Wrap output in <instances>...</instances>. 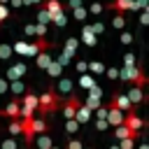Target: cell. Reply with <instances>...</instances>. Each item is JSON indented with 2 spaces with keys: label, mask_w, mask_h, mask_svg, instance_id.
<instances>
[{
  "label": "cell",
  "mask_w": 149,
  "mask_h": 149,
  "mask_svg": "<svg viewBox=\"0 0 149 149\" xmlns=\"http://www.w3.org/2000/svg\"><path fill=\"white\" fill-rule=\"evenodd\" d=\"M74 68H77V72L81 74V72H86V61H77L74 63Z\"/></svg>",
  "instance_id": "43"
},
{
  "label": "cell",
  "mask_w": 149,
  "mask_h": 149,
  "mask_svg": "<svg viewBox=\"0 0 149 149\" xmlns=\"http://www.w3.org/2000/svg\"><path fill=\"white\" fill-rule=\"evenodd\" d=\"M0 5H7V0H0Z\"/></svg>",
  "instance_id": "51"
},
{
  "label": "cell",
  "mask_w": 149,
  "mask_h": 149,
  "mask_svg": "<svg viewBox=\"0 0 149 149\" xmlns=\"http://www.w3.org/2000/svg\"><path fill=\"white\" fill-rule=\"evenodd\" d=\"M26 47H28V42H23V40H19V42H14V44H12V54H19V56H26Z\"/></svg>",
  "instance_id": "27"
},
{
  "label": "cell",
  "mask_w": 149,
  "mask_h": 149,
  "mask_svg": "<svg viewBox=\"0 0 149 149\" xmlns=\"http://www.w3.org/2000/svg\"><path fill=\"white\" fill-rule=\"evenodd\" d=\"M12 58V44L0 42V61H9Z\"/></svg>",
  "instance_id": "26"
},
{
  "label": "cell",
  "mask_w": 149,
  "mask_h": 149,
  "mask_svg": "<svg viewBox=\"0 0 149 149\" xmlns=\"http://www.w3.org/2000/svg\"><path fill=\"white\" fill-rule=\"evenodd\" d=\"M119 79H123V81H130V84H135V86H147V77H144V72H142V68L140 65H123L121 70H119Z\"/></svg>",
  "instance_id": "2"
},
{
  "label": "cell",
  "mask_w": 149,
  "mask_h": 149,
  "mask_svg": "<svg viewBox=\"0 0 149 149\" xmlns=\"http://www.w3.org/2000/svg\"><path fill=\"white\" fill-rule=\"evenodd\" d=\"M0 149H19V140L16 137H2L0 140Z\"/></svg>",
  "instance_id": "24"
},
{
  "label": "cell",
  "mask_w": 149,
  "mask_h": 149,
  "mask_svg": "<svg viewBox=\"0 0 149 149\" xmlns=\"http://www.w3.org/2000/svg\"><path fill=\"white\" fill-rule=\"evenodd\" d=\"M9 2H12V7H14V9H19V7L23 5V0H9Z\"/></svg>",
  "instance_id": "48"
},
{
  "label": "cell",
  "mask_w": 149,
  "mask_h": 149,
  "mask_svg": "<svg viewBox=\"0 0 149 149\" xmlns=\"http://www.w3.org/2000/svg\"><path fill=\"white\" fill-rule=\"evenodd\" d=\"M7 16H9L7 5H0V23H5V21H7Z\"/></svg>",
  "instance_id": "40"
},
{
  "label": "cell",
  "mask_w": 149,
  "mask_h": 149,
  "mask_svg": "<svg viewBox=\"0 0 149 149\" xmlns=\"http://www.w3.org/2000/svg\"><path fill=\"white\" fill-rule=\"evenodd\" d=\"M119 149H135V137H123V140H119Z\"/></svg>",
  "instance_id": "32"
},
{
  "label": "cell",
  "mask_w": 149,
  "mask_h": 149,
  "mask_svg": "<svg viewBox=\"0 0 149 149\" xmlns=\"http://www.w3.org/2000/svg\"><path fill=\"white\" fill-rule=\"evenodd\" d=\"M56 93L61 95V98H65V95H70V93H74V79L72 77H58V84H56Z\"/></svg>",
  "instance_id": "4"
},
{
  "label": "cell",
  "mask_w": 149,
  "mask_h": 149,
  "mask_svg": "<svg viewBox=\"0 0 149 149\" xmlns=\"http://www.w3.org/2000/svg\"><path fill=\"white\" fill-rule=\"evenodd\" d=\"M79 5H81V0H68V9H74Z\"/></svg>",
  "instance_id": "47"
},
{
  "label": "cell",
  "mask_w": 149,
  "mask_h": 149,
  "mask_svg": "<svg viewBox=\"0 0 149 149\" xmlns=\"http://www.w3.org/2000/svg\"><path fill=\"white\" fill-rule=\"evenodd\" d=\"M61 102H63V98L56 93L54 86H49L42 95H37V109H40V114H54L61 107Z\"/></svg>",
  "instance_id": "1"
},
{
  "label": "cell",
  "mask_w": 149,
  "mask_h": 149,
  "mask_svg": "<svg viewBox=\"0 0 149 149\" xmlns=\"http://www.w3.org/2000/svg\"><path fill=\"white\" fill-rule=\"evenodd\" d=\"M133 42V35L128 30H121V44H130Z\"/></svg>",
  "instance_id": "39"
},
{
  "label": "cell",
  "mask_w": 149,
  "mask_h": 149,
  "mask_svg": "<svg viewBox=\"0 0 149 149\" xmlns=\"http://www.w3.org/2000/svg\"><path fill=\"white\" fill-rule=\"evenodd\" d=\"M109 105H114L116 109H121V112H130V109H135L133 105H130V100H128V95L126 93H121V91H116L114 95H112V102Z\"/></svg>",
  "instance_id": "5"
},
{
  "label": "cell",
  "mask_w": 149,
  "mask_h": 149,
  "mask_svg": "<svg viewBox=\"0 0 149 149\" xmlns=\"http://www.w3.org/2000/svg\"><path fill=\"white\" fill-rule=\"evenodd\" d=\"M147 21H149V12H147V9H142V14H140V23H142V26H147Z\"/></svg>",
  "instance_id": "46"
},
{
  "label": "cell",
  "mask_w": 149,
  "mask_h": 149,
  "mask_svg": "<svg viewBox=\"0 0 149 149\" xmlns=\"http://www.w3.org/2000/svg\"><path fill=\"white\" fill-rule=\"evenodd\" d=\"M86 70H91L93 74H102L105 72V65L100 61H91V63H86Z\"/></svg>",
  "instance_id": "25"
},
{
  "label": "cell",
  "mask_w": 149,
  "mask_h": 149,
  "mask_svg": "<svg viewBox=\"0 0 149 149\" xmlns=\"http://www.w3.org/2000/svg\"><path fill=\"white\" fill-rule=\"evenodd\" d=\"M123 126H126V128H130V130H142L144 121L135 114V109H130V112H123Z\"/></svg>",
  "instance_id": "6"
},
{
  "label": "cell",
  "mask_w": 149,
  "mask_h": 149,
  "mask_svg": "<svg viewBox=\"0 0 149 149\" xmlns=\"http://www.w3.org/2000/svg\"><path fill=\"white\" fill-rule=\"evenodd\" d=\"M105 74H107V79H112V81L119 79V70H116V68H105Z\"/></svg>",
  "instance_id": "36"
},
{
  "label": "cell",
  "mask_w": 149,
  "mask_h": 149,
  "mask_svg": "<svg viewBox=\"0 0 149 149\" xmlns=\"http://www.w3.org/2000/svg\"><path fill=\"white\" fill-rule=\"evenodd\" d=\"M51 23H54L56 28H63V26L68 23V16H65L63 12H61V14H54V16H51Z\"/></svg>",
  "instance_id": "28"
},
{
  "label": "cell",
  "mask_w": 149,
  "mask_h": 149,
  "mask_svg": "<svg viewBox=\"0 0 149 149\" xmlns=\"http://www.w3.org/2000/svg\"><path fill=\"white\" fill-rule=\"evenodd\" d=\"M93 84H95L93 74H86V72H81V77H79V86H81L84 91H88V88H91Z\"/></svg>",
  "instance_id": "23"
},
{
  "label": "cell",
  "mask_w": 149,
  "mask_h": 149,
  "mask_svg": "<svg viewBox=\"0 0 149 149\" xmlns=\"http://www.w3.org/2000/svg\"><path fill=\"white\" fill-rule=\"evenodd\" d=\"M105 121L114 128V126H119V123H123V112L121 109H116L114 105H109V109H107V116H105Z\"/></svg>",
  "instance_id": "9"
},
{
  "label": "cell",
  "mask_w": 149,
  "mask_h": 149,
  "mask_svg": "<svg viewBox=\"0 0 149 149\" xmlns=\"http://www.w3.org/2000/svg\"><path fill=\"white\" fill-rule=\"evenodd\" d=\"M81 40H84L86 47H95L98 44V35L93 33V28L88 23H84V28H81Z\"/></svg>",
  "instance_id": "11"
},
{
  "label": "cell",
  "mask_w": 149,
  "mask_h": 149,
  "mask_svg": "<svg viewBox=\"0 0 149 149\" xmlns=\"http://www.w3.org/2000/svg\"><path fill=\"white\" fill-rule=\"evenodd\" d=\"M95 128H98V130H105V128H109V123H107L105 119H98V121H95Z\"/></svg>",
  "instance_id": "44"
},
{
  "label": "cell",
  "mask_w": 149,
  "mask_h": 149,
  "mask_svg": "<svg viewBox=\"0 0 149 149\" xmlns=\"http://www.w3.org/2000/svg\"><path fill=\"white\" fill-rule=\"evenodd\" d=\"M102 9H105V5H100V2H93V5H88V7H86V12H88V14H100Z\"/></svg>",
  "instance_id": "34"
},
{
  "label": "cell",
  "mask_w": 149,
  "mask_h": 149,
  "mask_svg": "<svg viewBox=\"0 0 149 149\" xmlns=\"http://www.w3.org/2000/svg\"><path fill=\"white\" fill-rule=\"evenodd\" d=\"M19 109H21L19 98H12V100L7 102V107L2 109V114H5V116H9V119H19Z\"/></svg>",
  "instance_id": "12"
},
{
  "label": "cell",
  "mask_w": 149,
  "mask_h": 149,
  "mask_svg": "<svg viewBox=\"0 0 149 149\" xmlns=\"http://www.w3.org/2000/svg\"><path fill=\"white\" fill-rule=\"evenodd\" d=\"M137 149H149V147H147V144H140V147H137Z\"/></svg>",
  "instance_id": "50"
},
{
  "label": "cell",
  "mask_w": 149,
  "mask_h": 149,
  "mask_svg": "<svg viewBox=\"0 0 149 149\" xmlns=\"http://www.w3.org/2000/svg\"><path fill=\"white\" fill-rule=\"evenodd\" d=\"M7 133L9 137H21V119H12L7 126Z\"/></svg>",
  "instance_id": "19"
},
{
  "label": "cell",
  "mask_w": 149,
  "mask_h": 149,
  "mask_svg": "<svg viewBox=\"0 0 149 149\" xmlns=\"http://www.w3.org/2000/svg\"><path fill=\"white\" fill-rule=\"evenodd\" d=\"M114 128H116V130H114V135H116L119 140H123V137H135V140H137V137H140V133H142V130H130V128H126L123 123H119V126H114Z\"/></svg>",
  "instance_id": "14"
},
{
  "label": "cell",
  "mask_w": 149,
  "mask_h": 149,
  "mask_svg": "<svg viewBox=\"0 0 149 149\" xmlns=\"http://www.w3.org/2000/svg\"><path fill=\"white\" fill-rule=\"evenodd\" d=\"M74 121H77L79 126H81V123H88V121H91V109H88V107H86L84 102H81V105L77 107V112H74Z\"/></svg>",
  "instance_id": "13"
},
{
  "label": "cell",
  "mask_w": 149,
  "mask_h": 149,
  "mask_svg": "<svg viewBox=\"0 0 149 149\" xmlns=\"http://www.w3.org/2000/svg\"><path fill=\"white\" fill-rule=\"evenodd\" d=\"M49 149H58V147H56V144H51V147H49Z\"/></svg>",
  "instance_id": "52"
},
{
  "label": "cell",
  "mask_w": 149,
  "mask_h": 149,
  "mask_svg": "<svg viewBox=\"0 0 149 149\" xmlns=\"http://www.w3.org/2000/svg\"><path fill=\"white\" fill-rule=\"evenodd\" d=\"M54 61H56L61 68H65V65H70V61H72V58H70V56H65V54H61V56H56Z\"/></svg>",
  "instance_id": "35"
},
{
  "label": "cell",
  "mask_w": 149,
  "mask_h": 149,
  "mask_svg": "<svg viewBox=\"0 0 149 149\" xmlns=\"http://www.w3.org/2000/svg\"><path fill=\"white\" fill-rule=\"evenodd\" d=\"M91 28H93V33H95V35H100V33H105V23H102V21H95V23H93Z\"/></svg>",
  "instance_id": "38"
},
{
  "label": "cell",
  "mask_w": 149,
  "mask_h": 149,
  "mask_svg": "<svg viewBox=\"0 0 149 149\" xmlns=\"http://www.w3.org/2000/svg\"><path fill=\"white\" fill-rule=\"evenodd\" d=\"M51 58H54V56H51L47 49H44V51H40V54H37V68H40V70H44V68L51 63Z\"/></svg>",
  "instance_id": "20"
},
{
  "label": "cell",
  "mask_w": 149,
  "mask_h": 149,
  "mask_svg": "<svg viewBox=\"0 0 149 149\" xmlns=\"http://www.w3.org/2000/svg\"><path fill=\"white\" fill-rule=\"evenodd\" d=\"M35 35H37V37H44V35H47V26H44V23H35Z\"/></svg>",
  "instance_id": "37"
},
{
  "label": "cell",
  "mask_w": 149,
  "mask_h": 149,
  "mask_svg": "<svg viewBox=\"0 0 149 149\" xmlns=\"http://www.w3.org/2000/svg\"><path fill=\"white\" fill-rule=\"evenodd\" d=\"M23 91H26V86H23V81H21V79H12V81H9L7 93H12L14 98H21V95H23Z\"/></svg>",
  "instance_id": "16"
},
{
  "label": "cell",
  "mask_w": 149,
  "mask_h": 149,
  "mask_svg": "<svg viewBox=\"0 0 149 149\" xmlns=\"http://www.w3.org/2000/svg\"><path fill=\"white\" fill-rule=\"evenodd\" d=\"M112 26H114L116 30H123V28H126V19H123V14H119V12H116V14H114V19H112Z\"/></svg>",
  "instance_id": "29"
},
{
  "label": "cell",
  "mask_w": 149,
  "mask_h": 149,
  "mask_svg": "<svg viewBox=\"0 0 149 149\" xmlns=\"http://www.w3.org/2000/svg\"><path fill=\"white\" fill-rule=\"evenodd\" d=\"M77 47H79V40H77V37H68V40H65V47H63V54L72 58L74 51H77Z\"/></svg>",
  "instance_id": "17"
},
{
  "label": "cell",
  "mask_w": 149,
  "mask_h": 149,
  "mask_svg": "<svg viewBox=\"0 0 149 149\" xmlns=\"http://www.w3.org/2000/svg\"><path fill=\"white\" fill-rule=\"evenodd\" d=\"M37 23H44V26H47V23H51V14H49L44 7L37 12Z\"/></svg>",
  "instance_id": "30"
},
{
  "label": "cell",
  "mask_w": 149,
  "mask_h": 149,
  "mask_svg": "<svg viewBox=\"0 0 149 149\" xmlns=\"http://www.w3.org/2000/svg\"><path fill=\"white\" fill-rule=\"evenodd\" d=\"M72 14H74V19H77V21H86V14H88V12H86V7H81V5H79V7H74V9H72Z\"/></svg>",
  "instance_id": "31"
},
{
  "label": "cell",
  "mask_w": 149,
  "mask_h": 149,
  "mask_svg": "<svg viewBox=\"0 0 149 149\" xmlns=\"http://www.w3.org/2000/svg\"><path fill=\"white\" fill-rule=\"evenodd\" d=\"M26 149H33V147H26Z\"/></svg>",
  "instance_id": "54"
},
{
  "label": "cell",
  "mask_w": 149,
  "mask_h": 149,
  "mask_svg": "<svg viewBox=\"0 0 149 149\" xmlns=\"http://www.w3.org/2000/svg\"><path fill=\"white\" fill-rule=\"evenodd\" d=\"M23 2H26V5H40L42 0H23Z\"/></svg>",
  "instance_id": "49"
},
{
  "label": "cell",
  "mask_w": 149,
  "mask_h": 149,
  "mask_svg": "<svg viewBox=\"0 0 149 149\" xmlns=\"http://www.w3.org/2000/svg\"><path fill=\"white\" fill-rule=\"evenodd\" d=\"M35 137H37V140H33V142H37V149H49V147L54 144V140H51L49 130H44V133H37Z\"/></svg>",
  "instance_id": "15"
},
{
  "label": "cell",
  "mask_w": 149,
  "mask_h": 149,
  "mask_svg": "<svg viewBox=\"0 0 149 149\" xmlns=\"http://www.w3.org/2000/svg\"><path fill=\"white\" fill-rule=\"evenodd\" d=\"M23 33H26L28 37H33V35H35V23H28V26L23 28Z\"/></svg>",
  "instance_id": "42"
},
{
  "label": "cell",
  "mask_w": 149,
  "mask_h": 149,
  "mask_svg": "<svg viewBox=\"0 0 149 149\" xmlns=\"http://www.w3.org/2000/svg\"><path fill=\"white\" fill-rule=\"evenodd\" d=\"M79 130V123L74 119H65V133H77Z\"/></svg>",
  "instance_id": "33"
},
{
  "label": "cell",
  "mask_w": 149,
  "mask_h": 149,
  "mask_svg": "<svg viewBox=\"0 0 149 149\" xmlns=\"http://www.w3.org/2000/svg\"><path fill=\"white\" fill-rule=\"evenodd\" d=\"M84 105L93 112L98 105H102V95H95V93H91V91H88V98H86V102H84Z\"/></svg>",
  "instance_id": "21"
},
{
  "label": "cell",
  "mask_w": 149,
  "mask_h": 149,
  "mask_svg": "<svg viewBox=\"0 0 149 149\" xmlns=\"http://www.w3.org/2000/svg\"><path fill=\"white\" fill-rule=\"evenodd\" d=\"M23 74H26V63H14V65H9V68H7L5 79H7V81H12V79H21Z\"/></svg>",
  "instance_id": "8"
},
{
  "label": "cell",
  "mask_w": 149,
  "mask_h": 149,
  "mask_svg": "<svg viewBox=\"0 0 149 149\" xmlns=\"http://www.w3.org/2000/svg\"><path fill=\"white\" fill-rule=\"evenodd\" d=\"M44 9H47L51 16H54V14H61V12H63V2H61V0H47V7H44Z\"/></svg>",
  "instance_id": "22"
},
{
  "label": "cell",
  "mask_w": 149,
  "mask_h": 149,
  "mask_svg": "<svg viewBox=\"0 0 149 149\" xmlns=\"http://www.w3.org/2000/svg\"><path fill=\"white\" fill-rule=\"evenodd\" d=\"M123 65H135V56L133 54H123Z\"/></svg>",
  "instance_id": "41"
},
{
  "label": "cell",
  "mask_w": 149,
  "mask_h": 149,
  "mask_svg": "<svg viewBox=\"0 0 149 149\" xmlns=\"http://www.w3.org/2000/svg\"><path fill=\"white\" fill-rule=\"evenodd\" d=\"M126 95H128V100H130V105H133V107H135V105H140V102H144V88H142V86H135V84H133V86H130V91H128Z\"/></svg>",
  "instance_id": "10"
},
{
  "label": "cell",
  "mask_w": 149,
  "mask_h": 149,
  "mask_svg": "<svg viewBox=\"0 0 149 149\" xmlns=\"http://www.w3.org/2000/svg\"><path fill=\"white\" fill-rule=\"evenodd\" d=\"M7 88H9V81H7V79H0V95H5Z\"/></svg>",
  "instance_id": "45"
},
{
  "label": "cell",
  "mask_w": 149,
  "mask_h": 149,
  "mask_svg": "<svg viewBox=\"0 0 149 149\" xmlns=\"http://www.w3.org/2000/svg\"><path fill=\"white\" fill-rule=\"evenodd\" d=\"M81 149H84V147H81Z\"/></svg>",
  "instance_id": "55"
},
{
  "label": "cell",
  "mask_w": 149,
  "mask_h": 149,
  "mask_svg": "<svg viewBox=\"0 0 149 149\" xmlns=\"http://www.w3.org/2000/svg\"><path fill=\"white\" fill-rule=\"evenodd\" d=\"M107 7H109V9H114V12H119V14H123V12L135 9V0H109V2H107Z\"/></svg>",
  "instance_id": "7"
},
{
  "label": "cell",
  "mask_w": 149,
  "mask_h": 149,
  "mask_svg": "<svg viewBox=\"0 0 149 149\" xmlns=\"http://www.w3.org/2000/svg\"><path fill=\"white\" fill-rule=\"evenodd\" d=\"M19 105H21V109H19V119L35 116V112H37V93H33V91H23Z\"/></svg>",
  "instance_id": "3"
},
{
  "label": "cell",
  "mask_w": 149,
  "mask_h": 149,
  "mask_svg": "<svg viewBox=\"0 0 149 149\" xmlns=\"http://www.w3.org/2000/svg\"><path fill=\"white\" fill-rule=\"evenodd\" d=\"M109 149H119V144H116V147H109Z\"/></svg>",
  "instance_id": "53"
},
{
  "label": "cell",
  "mask_w": 149,
  "mask_h": 149,
  "mask_svg": "<svg viewBox=\"0 0 149 149\" xmlns=\"http://www.w3.org/2000/svg\"><path fill=\"white\" fill-rule=\"evenodd\" d=\"M44 72H47V74H49L51 79H58V77L63 74V68H61V65H58V63H56V61L51 58V63H49V65L44 68Z\"/></svg>",
  "instance_id": "18"
}]
</instances>
